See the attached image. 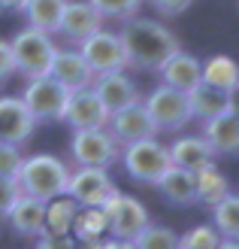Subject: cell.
Instances as JSON below:
<instances>
[{"instance_id":"1","label":"cell","mask_w":239,"mask_h":249,"mask_svg":"<svg viewBox=\"0 0 239 249\" xmlns=\"http://www.w3.org/2000/svg\"><path fill=\"white\" fill-rule=\"evenodd\" d=\"M118 40L124 46V55H127V67H136L143 73H158L160 64L167 61L179 46V36H175L167 24H160L155 18H143V16H130L121 21Z\"/></svg>"},{"instance_id":"2","label":"cell","mask_w":239,"mask_h":249,"mask_svg":"<svg viewBox=\"0 0 239 249\" xmlns=\"http://www.w3.org/2000/svg\"><path fill=\"white\" fill-rule=\"evenodd\" d=\"M16 179H18L24 195H33V197H40V201H52L58 195H67L70 167L58 155L40 152V155L21 158Z\"/></svg>"},{"instance_id":"3","label":"cell","mask_w":239,"mask_h":249,"mask_svg":"<svg viewBox=\"0 0 239 249\" xmlns=\"http://www.w3.org/2000/svg\"><path fill=\"white\" fill-rule=\"evenodd\" d=\"M124 161V170L133 182H143V185H158V179L170 170V149L158 143L155 137H143V140H133V143H124L121 146V155Z\"/></svg>"},{"instance_id":"4","label":"cell","mask_w":239,"mask_h":249,"mask_svg":"<svg viewBox=\"0 0 239 249\" xmlns=\"http://www.w3.org/2000/svg\"><path fill=\"white\" fill-rule=\"evenodd\" d=\"M12 64H16V73H21L24 79H33V76H43L52 67V58L58 52V46L52 43V36L40 28H24L12 36Z\"/></svg>"},{"instance_id":"5","label":"cell","mask_w":239,"mask_h":249,"mask_svg":"<svg viewBox=\"0 0 239 249\" xmlns=\"http://www.w3.org/2000/svg\"><path fill=\"white\" fill-rule=\"evenodd\" d=\"M28 113L33 116V122H64V109L70 101V89H64L52 73H43V76H33L24 85V94H21Z\"/></svg>"},{"instance_id":"6","label":"cell","mask_w":239,"mask_h":249,"mask_svg":"<svg viewBox=\"0 0 239 249\" xmlns=\"http://www.w3.org/2000/svg\"><path fill=\"white\" fill-rule=\"evenodd\" d=\"M70 152L73 158L85 167H112L121 155V143L112 137L106 128H73V140H70Z\"/></svg>"},{"instance_id":"7","label":"cell","mask_w":239,"mask_h":249,"mask_svg":"<svg viewBox=\"0 0 239 249\" xmlns=\"http://www.w3.org/2000/svg\"><path fill=\"white\" fill-rule=\"evenodd\" d=\"M106 216H109V234L115 237L121 246H133V240L143 234L148 225V210L130 195H121L118 189L106 197Z\"/></svg>"},{"instance_id":"8","label":"cell","mask_w":239,"mask_h":249,"mask_svg":"<svg viewBox=\"0 0 239 249\" xmlns=\"http://www.w3.org/2000/svg\"><path fill=\"white\" fill-rule=\"evenodd\" d=\"M143 107L158 124V131H182L194 122L191 107H188V94L179 89H170V85H158L143 101Z\"/></svg>"},{"instance_id":"9","label":"cell","mask_w":239,"mask_h":249,"mask_svg":"<svg viewBox=\"0 0 239 249\" xmlns=\"http://www.w3.org/2000/svg\"><path fill=\"white\" fill-rule=\"evenodd\" d=\"M82 58L88 61V67L91 73H109V70H124L127 67V55H124V46L118 40V34L112 31H94L91 36H85V40L76 46Z\"/></svg>"},{"instance_id":"10","label":"cell","mask_w":239,"mask_h":249,"mask_svg":"<svg viewBox=\"0 0 239 249\" xmlns=\"http://www.w3.org/2000/svg\"><path fill=\"white\" fill-rule=\"evenodd\" d=\"M112 192H115V182H112V177L106 173V167H85V164H79V170H70L67 195L79 207H103Z\"/></svg>"},{"instance_id":"11","label":"cell","mask_w":239,"mask_h":249,"mask_svg":"<svg viewBox=\"0 0 239 249\" xmlns=\"http://www.w3.org/2000/svg\"><path fill=\"white\" fill-rule=\"evenodd\" d=\"M106 128L112 131V137H115L121 146H124V143H133V140H143V137H155V134H160L158 124L152 122V116L145 113L143 101L127 104V107L115 109V113H109Z\"/></svg>"},{"instance_id":"12","label":"cell","mask_w":239,"mask_h":249,"mask_svg":"<svg viewBox=\"0 0 239 249\" xmlns=\"http://www.w3.org/2000/svg\"><path fill=\"white\" fill-rule=\"evenodd\" d=\"M36 122L21 97H0V143L24 146L33 137Z\"/></svg>"},{"instance_id":"13","label":"cell","mask_w":239,"mask_h":249,"mask_svg":"<svg viewBox=\"0 0 239 249\" xmlns=\"http://www.w3.org/2000/svg\"><path fill=\"white\" fill-rule=\"evenodd\" d=\"M91 89H94V94L100 97V104H103L109 113H115V109L140 101V89H136V82L130 76H124V70L97 73Z\"/></svg>"},{"instance_id":"14","label":"cell","mask_w":239,"mask_h":249,"mask_svg":"<svg viewBox=\"0 0 239 249\" xmlns=\"http://www.w3.org/2000/svg\"><path fill=\"white\" fill-rule=\"evenodd\" d=\"M64 122L70 128H103L109 122V109L100 104V97L94 94V89H79L70 91V101L64 109Z\"/></svg>"},{"instance_id":"15","label":"cell","mask_w":239,"mask_h":249,"mask_svg":"<svg viewBox=\"0 0 239 249\" xmlns=\"http://www.w3.org/2000/svg\"><path fill=\"white\" fill-rule=\"evenodd\" d=\"M100 28H103V16L91 6V0H67L58 34H64L70 43L79 46L85 36H91Z\"/></svg>"},{"instance_id":"16","label":"cell","mask_w":239,"mask_h":249,"mask_svg":"<svg viewBox=\"0 0 239 249\" xmlns=\"http://www.w3.org/2000/svg\"><path fill=\"white\" fill-rule=\"evenodd\" d=\"M3 219H9V225L16 228V234H21L28 240H36L40 234H46V201L21 192L16 197V204L6 210Z\"/></svg>"},{"instance_id":"17","label":"cell","mask_w":239,"mask_h":249,"mask_svg":"<svg viewBox=\"0 0 239 249\" xmlns=\"http://www.w3.org/2000/svg\"><path fill=\"white\" fill-rule=\"evenodd\" d=\"M48 73H52V76L64 85V89H70V91L88 89V85L94 82V73H91V67H88V61L82 58L79 49H58Z\"/></svg>"},{"instance_id":"18","label":"cell","mask_w":239,"mask_h":249,"mask_svg":"<svg viewBox=\"0 0 239 249\" xmlns=\"http://www.w3.org/2000/svg\"><path fill=\"white\" fill-rule=\"evenodd\" d=\"M203 137L212 146V152L221 158H236L239 155V119L224 109V113L212 116L203 122Z\"/></svg>"},{"instance_id":"19","label":"cell","mask_w":239,"mask_h":249,"mask_svg":"<svg viewBox=\"0 0 239 249\" xmlns=\"http://www.w3.org/2000/svg\"><path fill=\"white\" fill-rule=\"evenodd\" d=\"M160 85H170V89H179V91H191L197 89L203 76H200V58L182 52V49H175V52L160 64Z\"/></svg>"},{"instance_id":"20","label":"cell","mask_w":239,"mask_h":249,"mask_svg":"<svg viewBox=\"0 0 239 249\" xmlns=\"http://www.w3.org/2000/svg\"><path fill=\"white\" fill-rule=\"evenodd\" d=\"M170 149V161L175 167H182V170H200V167H206V164H212L218 155L212 152V146L206 143V137L203 134H188V137H179L173 146H167Z\"/></svg>"},{"instance_id":"21","label":"cell","mask_w":239,"mask_h":249,"mask_svg":"<svg viewBox=\"0 0 239 249\" xmlns=\"http://www.w3.org/2000/svg\"><path fill=\"white\" fill-rule=\"evenodd\" d=\"M194 177V204H203V207H212V204H218L224 195L230 192V182L227 177L215 167V161L206 167H200L191 173Z\"/></svg>"},{"instance_id":"22","label":"cell","mask_w":239,"mask_h":249,"mask_svg":"<svg viewBox=\"0 0 239 249\" xmlns=\"http://www.w3.org/2000/svg\"><path fill=\"white\" fill-rule=\"evenodd\" d=\"M212 225L221 234V246H239V195L227 192L218 204H212Z\"/></svg>"},{"instance_id":"23","label":"cell","mask_w":239,"mask_h":249,"mask_svg":"<svg viewBox=\"0 0 239 249\" xmlns=\"http://www.w3.org/2000/svg\"><path fill=\"white\" fill-rule=\"evenodd\" d=\"M200 76L206 85L227 94L239 89V64L227 55H212L209 61H200Z\"/></svg>"},{"instance_id":"24","label":"cell","mask_w":239,"mask_h":249,"mask_svg":"<svg viewBox=\"0 0 239 249\" xmlns=\"http://www.w3.org/2000/svg\"><path fill=\"white\" fill-rule=\"evenodd\" d=\"M155 189L167 197L173 207H191L194 204V177H191V170H182V167L170 164V170L158 179Z\"/></svg>"},{"instance_id":"25","label":"cell","mask_w":239,"mask_h":249,"mask_svg":"<svg viewBox=\"0 0 239 249\" xmlns=\"http://www.w3.org/2000/svg\"><path fill=\"white\" fill-rule=\"evenodd\" d=\"M73 234L76 240H82L85 246H97V240L109 234V216L103 207H79L73 216Z\"/></svg>"},{"instance_id":"26","label":"cell","mask_w":239,"mask_h":249,"mask_svg":"<svg viewBox=\"0 0 239 249\" xmlns=\"http://www.w3.org/2000/svg\"><path fill=\"white\" fill-rule=\"evenodd\" d=\"M188 107H191V119L206 122V119L218 116V113H224V109L230 107V94L212 89V85H206V82H200L197 89L188 91Z\"/></svg>"},{"instance_id":"27","label":"cell","mask_w":239,"mask_h":249,"mask_svg":"<svg viewBox=\"0 0 239 249\" xmlns=\"http://www.w3.org/2000/svg\"><path fill=\"white\" fill-rule=\"evenodd\" d=\"M64 6H67V0H24L18 12L28 16L31 28H40L46 34H58Z\"/></svg>"},{"instance_id":"28","label":"cell","mask_w":239,"mask_h":249,"mask_svg":"<svg viewBox=\"0 0 239 249\" xmlns=\"http://www.w3.org/2000/svg\"><path fill=\"white\" fill-rule=\"evenodd\" d=\"M79 204L73 201L70 195H58L52 201H46V234H58V237H67L73 228V216H76Z\"/></svg>"},{"instance_id":"29","label":"cell","mask_w":239,"mask_h":249,"mask_svg":"<svg viewBox=\"0 0 239 249\" xmlns=\"http://www.w3.org/2000/svg\"><path fill=\"white\" fill-rule=\"evenodd\" d=\"M133 246H140V249H173V246H179V234L167 225H152L148 222L143 228V234L133 240Z\"/></svg>"},{"instance_id":"30","label":"cell","mask_w":239,"mask_h":249,"mask_svg":"<svg viewBox=\"0 0 239 249\" xmlns=\"http://www.w3.org/2000/svg\"><path fill=\"white\" fill-rule=\"evenodd\" d=\"M145 0H91V6L100 12L103 18H115V21H124L136 16V12L143 9Z\"/></svg>"},{"instance_id":"31","label":"cell","mask_w":239,"mask_h":249,"mask_svg":"<svg viewBox=\"0 0 239 249\" xmlns=\"http://www.w3.org/2000/svg\"><path fill=\"white\" fill-rule=\"evenodd\" d=\"M221 243L224 240L215 231V225H194L185 237H179V246H185V249H218Z\"/></svg>"},{"instance_id":"32","label":"cell","mask_w":239,"mask_h":249,"mask_svg":"<svg viewBox=\"0 0 239 249\" xmlns=\"http://www.w3.org/2000/svg\"><path fill=\"white\" fill-rule=\"evenodd\" d=\"M21 158H24V155H21V146L0 143V177H16Z\"/></svg>"},{"instance_id":"33","label":"cell","mask_w":239,"mask_h":249,"mask_svg":"<svg viewBox=\"0 0 239 249\" xmlns=\"http://www.w3.org/2000/svg\"><path fill=\"white\" fill-rule=\"evenodd\" d=\"M18 195H21V185L16 177H0V219L6 216V210L16 204Z\"/></svg>"},{"instance_id":"34","label":"cell","mask_w":239,"mask_h":249,"mask_svg":"<svg viewBox=\"0 0 239 249\" xmlns=\"http://www.w3.org/2000/svg\"><path fill=\"white\" fill-rule=\"evenodd\" d=\"M160 16H182L185 9L194 6V0H148Z\"/></svg>"},{"instance_id":"35","label":"cell","mask_w":239,"mask_h":249,"mask_svg":"<svg viewBox=\"0 0 239 249\" xmlns=\"http://www.w3.org/2000/svg\"><path fill=\"white\" fill-rule=\"evenodd\" d=\"M12 73H16V64H12V49H9V43L0 40V82H6Z\"/></svg>"},{"instance_id":"36","label":"cell","mask_w":239,"mask_h":249,"mask_svg":"<svg viewBox=\"0 0 239 249\" xmlns=\"http://www.w3.org/2000/svg\"><path fill=\"white\" fill-rule=\"evenodd\" d=\"M24 0H0V9H9V12H18Z\"/></svg>"},{"instance_id":"37","label":"cell","mask_w":239,"mask_h":249,"mask_svg":"<svg viewBox=\"0 0 239 249\" xmlns=\"http://www.w3.org/2000/svg\"><path fill=\"white\" fill-rule=\"evenodd\" d=\"M227 109L239 119V89H236V91H230V107H227Z\"/></svg>"}]
</instances>
